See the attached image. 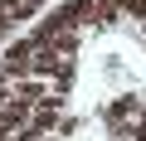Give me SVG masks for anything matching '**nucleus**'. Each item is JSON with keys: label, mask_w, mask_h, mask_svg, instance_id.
I'll use <instances>...</instances> for the list:
<instances>
[{"label": "nucleus", "mask_w": 146, "mask_h": 141, "mask_svg": "<svg viewBox=\"0 0 146 141\" xmlns=\"http://www.w3.org/2000/svg\"><path fill=\"white\" fill-rule=\"evenodd\" d=\"M29 58H34V39H10L0 63L10 68V78H29Z\"/></svg>", "instance_id": "2"}, {"label": "nucleus", "mask_w": 146, "mask_h": 141, "mask_svg": "<svg viewBox=\"0 0 146 141\" xmlns=\"http://www.w3.org/2000/svg\"><path fill=\"white\" fill-rule=\"evenodd\" d=\"M10 83H15V78H10V68L0 63V88H10Z\"/></svg>", "instance_id": "8"}, {"label": "nucleus", "mask_w": 146, "mask_h": 141, "mask_svg": "<svg viewBox=\"0 0 146 141\" xmlns=\"http://www.w3.org/2000/svg\"><path fill=\"white\" fill-rule=\"evenodd\" d=\"M0 44H5V39H0Z\"/></svg>", "instance_id": "10"}, {"label": "nucleus", "mask_w": 146, "mask_h": 141, "mask_svg": "<svg viewBox=\"0 0 146 141\" xmlns=\"http://www.w3.org/2000/svg\"><path fill=\"white\" fill-rule=\"evenodd\" d=\"M54 131H58V136H73V131H78V117H73V112H63V117H58V126H54Z\"/></svg>", "instance_id": "7"}, {"label": "nucleus", "mask_w": 146, "mask_h": 141, "mask_svg": "<svg viewBox=\"0 0 146 141\" xmlns=\"http://www.w3.org/2000/svg\"><path fill=\"white\" fill-rule=\"evenodd\" d=\"M44 93H49L44 78H15V83H10V97H20V102H29V107H34Z\"/></svg>", "instance_id": "5"}, {"label": "nucleus", "mask_w": 146, "mask_h": 141, "mask_svg": "<svg viewBox=\"0 0 146 141\" xmlns=\"http://www.w3.org/2000/svg\"><path fill=\"white\" fill-rule=\"evenodd\" d=\"M141 107H146V102H141L136 93H122V97H112V102L102 107V122H107V131H117L122 122H131V117H141Z\"/></svg>", "instance_id": "1"}, {"label": "nucleus", "mask_w": 146, "mask_h": 141, "mask_svg": "<svg viewBox=\"0 0 146 141\" xmlns=\"http://www.w3.org/2000/svg\"><path fill=\"white\" fill-rule=\"evenodd\" d=\"M10 29H15V24H10L5 15H0V39H10Z\"/></svg>", "instance_id": "9"}, {"label": "nucleus", "mask_w": 146, "mask_h": 141, "mask_svg": "<svg viewBox=\"0 0 146 141\" xmlns=\"http://www.w3.org/2000/svg\"><path fill=\"white\" fill-rule=\"evenodd\" d=\"M63 29H73V24H68V20L49 5V10H44V20L34 24V34H29V39H34V44H49V39H54V34H63Z\"/></svg>", "instance_id": "4"}, {"label": "nucleus", "mask_w": 146, "mask_h": 141, "mask_svg": "<svg viewBox=\"0 0 146 141\" xmlns=\"http://www.w3.org/2000/svg\"><path fill=\"white\" fill-rule=\"evenodd\" d=\"M54 10H58V15L73 24V29H83V34L93 29V15H98V5H93V0H58Z\"/></svg>", "instance_id": "3"}, {"label": "nucleus", "mask_w": 146, "mask_h": 141, "mask_svg": "<svg viewBox=\"0 0 146 141\" xmlns=\"http://www.w3.org/2000/svg\"><path fill=\"white\" fill-rule=\"evenodd\" d=\"M78 44H83V29H63V34H54V39H49V49H54V54H63V58L78 54Z\"/></svg>", "instance_id": "6"}]
</instances>
